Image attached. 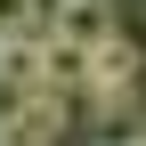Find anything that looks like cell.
Here are the masks:
<instances>
[{"instance_id":"1","label":"cell","mask_w":146,"mask_h":146,"mask_svg":"<svg viewBox=\"0 0 146 146\" xmlns=\"http://www.w3.org/2000/svg\"><path fill=\"white\" fill-rule=\"evenodd\" d=\"M73 114H81V106L49 98V89H33V98H8V114H0V146H65Z\"/></svg>"},{"instance_id":"2","label":"cell","mask_w":146,"mask_h":146,"mask_svg":"<svg viewBox=\"0 0 146 146\" xmlns=\"http://www.w3.org/2000/svg\"><path fill=\"white\" fill-rule=\"evenodd\" d=\"M41 33L65 41V49H98V41L122 33V16H114V0H57V8L41 16Z\"/></svg>"},{"instance_id":"3","label":"cell","mask_w":146,"mask_h":146,"mask_svg":"<svg viewBox=\"0 0 146 146\" xmlns=\"http://www.w3.org/2000/svg\"><path fill=\"white\" fill-rule=\"evenodd\" d=\"M130 81H138V49L122 41V33L89 49V89H81L89 106H98V98H130Z\"/></svg>"},{"instance_id":"4","label":"cell","mask_w":146,"mask_h":146,"mask_svg":"<svg viewBox=\"0 0 146 146\" xmlns=\"http://www.w3.org/2000/svg\"><path fill=\"white\" fill-rule=\"evenodd\" d=\"M89 146H146V106L138 98H98L89 106Z\"/></svg>"},{"instance_id":"5","label":"cell","mask_w":146,"mask_h":146,"mask_svg":"<svg viewBox=\"0 0 146 146\" xmlns=\"http://www.w3.org/2000/svg\"><path fill=\"white\" fill-rule=\"evenodd\" d=\"M0 89L8 98H33L41 89V33H8L0 41Z\"/></svg>"},{"instance_id":"6","label":"cell","mask_w":146,"mask_h":146,"mask_svg":"<svg viewBox=\"0 0 146 146\" xmlns=\"http://www.w3.org/2000/svg\"><path fill=\"white\" fill-rule=\"evenodd\" d=\"M8 33H41V16H33V0H0V41Z\"/></svg>"}]
</instances>
